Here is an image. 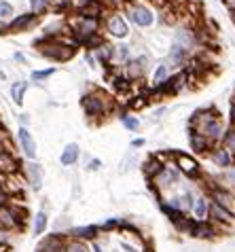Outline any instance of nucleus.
Masks as SVG:
<instances>
[{"label":"nucleus","instance_id":"nucleus-1","mask_svg":"<svg viewBox=\"0 0 235 252\" xmlns=\"http://www.w3.org/2000/svg\"><path fill=\"white\" fill-rule=\"evenodd\" d=\"M189 127L199 131L204 138H208L214 146H218L220 140H223V136H225V125H223V121H220V117L214 108L195 110L193 117H191Z\"/></svg>","mask_w":235,"mask_h":252},{"label":"nucleus","instance_id":"nucleus-2","mask_svg":"<svg viewBox=\"0 0 235 252\" xmlns=\"http://www.w3.org/2000/svg\"><path fill=\"white\" fill-rule=\"evenodd\" d=\"M81 106L85 110L89 121H104L115 110V102L108 94L100 92V89H93V92H89L81 97Z\"/></svg>","mask_w":235,"mask_h":252},{"label":"nucleus","instance_id":"nucleus-3","mask_svg":"<svg viewBox=\"0 0 235 252\" xmlns=\"http://www.w3.org/2000/svg\"><path fill=\"white\" fill-rule=\"evenodd\" d=\"M36 47L40 55H45L53 62H70L77 53L72 40H64L61 36H45L38 40Z\"/></svg>","mask_w":235,"mask_h":252},{"label":"nucleus","instance_id":"nucleus-4","mask_svg":"<svg viewBox=\"0 0 235 252\" xmlns=\"http://www.w3.org/2000/svg\"><path fill=\"white\" fill-rule=\"evenodd\" d=\"M104 32L108 34V36H113L117 40H123L129 36V26L125 22V17L119 15V13H106L104 17Z\"/></svg>","mask_w":235,"mask_h":252},{"label":"nucleus","instance_id":"nucleus-5","mask_svg":"<svg viewBox=\"0 0 235 252\" xmlns=\"http://www.w3.org/2000/svg\"><path fill=\"white\" fill-rule=\"evenodd\" d=\"M40 15H36V13H22V15H15L11 19L9 24H4V30L2 34H22V32H28L32 30L34 26L38 24Z\"/></svg>","mask_w":235,"mask_h":252},{"label":"nucleus","instance_id":"nucleus-6","mask_svg":"<svg viewBox=\"0 0 235 252\" xmlns=\"http://www.w3.org/2000/svg\"><path fill=\"white\" fill-rule=\"evenodd\" d=\"M125 9H127L129 22L134 24V26H138V28H148V26H153L155 13H153V9H148L147 4H136V2H131V4H125Z\"/></svg>","mask_w":235,"mask_h":252},{"label":"nucleus","instance_id":"nucleus-7","mask_svg":"<svg viewBox=\"0 0 235 252\" xmlns=\"http://www.w3.org/2000/svg\"><path fill=\"white\" fill-rule=\"evenodd\" d=\"M172 159H174V165L180 174H184V176H189L193 180L202 178V167H199L195 157L186 155V153H172Z\"/></svg>","mask_w":235,"mask_h":252},{"label":"nucleus","instance_id":"nucleus-8","mask_svg":"<svg viewBox=\"0 0 235 252\" xmlns=\"http://www.w3.org/2000/svg\"><path fill=\"white\" fill-rule=\"evenodd\" d=\"M178 178H180V172L176 170V165L168 163V165H165L163 170L159 172L153 180H150V189H153L155 193H159V191H165V189L174 187V185L178 183Z\"/></svg>","mask_w":235,"mask_h":252},{"label":"nucleus","instance_id":"nucleus-9","mask_svg":"<svg viewBox=\"0 0 235 252\" xmlns=\"http://www.w3.org/2000/svg\"><path fill=\"white\" fill-rule=\"evenodd\" d=\"M210 201H214L216 206H220L223 210H227L229 214L235 216V195L225 187H214L210 189Z\"/></svg>","mask_w":235,"mask_h":252},{"label":"nucleus","instance_id":"nucleus-10","mask_svg":"<svg viewBox=\"0 0 235 252\" xmlns=\"http://www.w3.org/2000/svg\"><path fill=\"white\" fill-rule=\"evenodd\" d=\"M148 70V58L147 55H138V58H129L125 62V76L129 81H140Z\"/></svg>","mask_w":235,"mask_h":252},{"label":"nucleus","instance_id":"nucleus-11","mask_svg":"<svg viewBox=\"0 0 235 252\" xmlns=\"http://www.w3.org/2000/svg\"><path fill=\"white\" fill-rule=\"evenodd\" d=\"M208 219L214 227H231L233 222H235V216L229 214L227 210H223L220 206H216L214 201H210V210H208Z\"/></svg>","mask_w":235,"mask_h":252},{"label":"nucleus","instance_id":"nucleus-12","mask_svg":"<svg viewBox=\"0 0 235 252\" xmlns=\"http://www.w3.org/2000/svg\"><path fill=\"white\" fill-rule=\"evenodd\" d=\"M66 242L68 235H59V233H51L45 240H40L36 252H64L66 250Z\"/></svg>","mask_w":235,"mask_h":252},{"label":"nucleus","instance_id":"nucleus-13","mask_svg":"<svg viewBox=\"0 0 235 252\" xmlns=\"http://www.w3.org/2000/svg\"><path fill=\"white\" fill-rule=\"evenodd\" d=\"M24 176L28 180V185L32 187V191H40V187H43V167L36 161H28L24 167Z\"/></svg>","mask_w":235,"mask_h":252},{"label":"nucleus","instance_id":"nucleus-14","mask_svg":"<svg viewBox=\"0 0 235 252\" xmlns=\"http://www.w3.org/2000/svg\"><path fill=\"white\" fill-rule=\"evenodd\" d=\"M216 233L218 229L210 220H193V227L189 231V235L197 237V240H212V237H216Z\"/></svg>","mask_w":235,"mask_h":252},{"label":"nucleus","instance_id":"nucleus-15","mask_svg":"<svg viewBox=\"0 0 235 252\" xmlns=\"http://www.w3.org/2000/svg\"><path fill=\"white\" fill-rule=\"evenodd\" d=\"M174 43L178 47H182L184 51H193V49L197 47V34L193 28H178V32H176V36H174Z\"/></svg>","mask_w":235,"mask_h":252},{"label":"nucleus","instance_id":"nucleus-16","mask_svg":"<svg viewBox=\"0 0 235 252\" xmlns=\"http://www.w3.org/2000/svg\"><path fill=\"white\" fill-rule=\"evenodd\" d=\"M17 138H19V146H22L24 155L30 159V161L36 159V142H34V138H32V134H30V129H28V127H19Z\"/></svg>","mask_w":235,"mask_h":252},{"label":"nucleus","instance_id":"nucleus-17","mask_svg":"<svg viewBox=\"0 0 235 252\" xmlns=\"http://www.w3.org/2000/svg\"><path fill=\"white\" fill-rule=\"evenodd\" d=\"M184 72H178V74H170L168 79H165L161 85H159V89L163 92V95H176L180 89L184 87Z\"/></svg>","mask_w":235,"mask_h":252},{"label":"nucleus","instance_id":"nucleus-18","mask_svg":"<svg viewBox=\"0 0 235 252\" xmlns=\"http://www.w3.org/2000/svg\"><path fill=\"white\" fill-rule=\"evenodd\" d=\"M100 235V227L98 225H83V227H72L68 231V237L72 240H81V242H91Z\"/></svg>","mask_w":235,"mask_h":252},{"label":"nucleus","instance_id":"nucleus-19","mask_svg":"<svg viewBox=\"0 0 235 252\" xmlns=\"http://www.w3.org/2000/svg\"><path fill=\"white\" fill-rule=\"evenodd\" d=\"M0 172L2 174H17L19 172V161L13 155V151H6L0 146Z\"/></svg>","mask_w":235,"mask_h":252},{"label":"nucleus","instance_id":"nucleus-20","mask_svg":"<svg viewBox=\"0 0 235 252\" xmlns=\"http://www.w3.org/2000/svg\"><path fill=\"white\" fill-rule=\"evenodd\" d=\"M208 210H210V197L208 195H199L193 201L191 208V219L193 220H208Z\"/></svg>","mask_w":235,"mask_h":252},{"label":"nucleus","instance_id":"nucleus-21","mask_svg":"<svg viewBox=\"0 0 235 252\" xmlns=\"http://www.w3.org/2000/svg\"><path fill=\"white\" fill-rule=\"evenodd\" d=\"M193 201H195V195H193L191 191H184V193L174 195L172 199H168V204H170V206H174L176 210H180L182 214H191Z\"/></svg>","mask_w":235,"mask_h":252},{"label":"nucleus","instance_id":"nucleus-22","mask_svg":"<svg viewBox=\"0 0 235 252\" xmlns=\"http://www.w3.org/2000/svg\"><path fill=\"white\" fill-rule=\"evenodd\" d=\"M189 144L195 153H210V149H214V144L208 138H204L199 131H195L193 127H189Z\"/></svg>","mask_w":235,"mask_h":252},{"label":"nucleus","instance_id":"nucleus-23","mask_svg":"<svg viewBox=\"0 0 235 252\" xmlns=\"http://www.w3.org/2000/svg\"><path fill=\"white\" fill-rule=\"evenodd\" d=\"M79 157H81V146L77 142H68L64 146V151H61V155H59V163L64 167H70V165L77 163Z\"/></svg>","mask_w":235,"mask_h":252},{"label":"nucleus","instance_id":"nucleus-24","mask_svg":"<svg viewBox=\"0 0 235 252\" xmlns=\"http://www.w3.org/2000/svg\"><path fill=\"white\" fill-rule=\"evenodd\" d=\"M189 58H191V53L184 51L182 47H178V45L174 43V45H172V49H170L168 64H170V68H184V64L189 62Z\"/></svg>","mask_w":235,"mask_h":252},{"label":"nucleus","instance_id":"nucleus-25","mask_svg":"<svg viewBox=\"0 0 235 252\" xmlns=\"http://www.w3.org/2000/svg\"><path fill=\"white\" fill-rule=\"evenodd\" d=\"M212 161L216 163L218 167H233L235 163V155H231L229 151L225 149V146H214V151H212Z\"/></svg>","mask_w":235,"mask_h":252},{"label":"nucleus","instance_id":"nucleus-26","mask_svg":"<svg viewBox=\"0 0 235 252\" xmlns=\"http://www.w3.org/2000/svg\"><path fill=\"white\" fill-rule=\"evenodd\" d=\"M108 76V83L110 85H113V89L117 94H129L131 92V85H134V83H131L129 79L125 74H119V72H113V74H106Z\"/></svg>","mask_w":235,"mask_h":252},{"label":"nucleus","instance_id":"nucleus-27","mask_svg":"<svg viewBox=\"0 0 235 252\" xmlns=\"http://www.w3.org/2000/svg\"><path fill=\"white\" fill-rule=\"evenodd\" d=\"M91 53L95 55V60H98V64H102V66H108L110 62H113V58H115V47H113V45H108L106 40H104V43H102L98 49H93Z\"/></svg>","mask_w":235,"mask_h":252},{"label":"nucleus","instance_id":"nucleus-28","mask_svg":"<svg viewBox=\"0 0 235 252\" xmlns=\"http://www.w3.org/2000/svg\"><path fill=\"white\" fill-rule=\"evenodd\" d=\"M163 167H165V165H163L161 161H159V159L153 155V157H148L147 161H144V165H142V172H144V176H147L148 180H153V178L157 176V174L163 170Z\"/></svg>","mask_w":235,"mask_h":252},{"label":"nucleus","instance_id":"nucleus-29","mask_svg":"<svg viewBox=\"0 0 235 252\" xmlns=\"http://www.w3.org/2000/svg\"><path fill=\"white\" fill-rule=\"evenodd\" d=\"M26 92H28V83H24V81H15V83H11V100L15 102L17 106H22V104H24Z\"/></svg>","mask_w":235,"mask_h":252},{"label":"nucleus","instance_id":"nucleus-30","mask_svg":"<svg viewBox=\"0 0 235 252\" xmlns=\"http://www.w3.org/2000/svg\"><path fill=\"white\" fill-rule=\"evenodd\" d=\"M170 76V64L168 62H161L157 68H155V74H153V87H159L161 83Z\"/></svg>","mask_w":235,"mask_h":252},{"label":"nucleus","instance_id":"nucleus-31","mask_svg":"<svg viewBox=\"0 0 235 252\" xmlns=\"http://www.w3.org/2000/svg\"><path fill=\"white\" fill-rule=\"evenodd\" d=\"M220 146H225L231 155H235V127L233 125L229 129H225V136H223V140H220Z\"/></svg>","mask_w":235,"mask_h":252},{"label":"nucleus","instance_id":"nucleus-32","mask_svg":"<svg viewBox=\"0 0 235 252\" xmlns=\"http://www.w3.org/2000/svg\"><path fill=\"white\" fill-rule=\"evenodd\" d=\"M47 212H43V210H40V212H36V216H34V233L36 235H43L45 233V229H47Z\"/></svg>","mask_w":235,"mask_h":252},{"label":"nucleus","instance_id":"nucleus-33","mask_svg":"<svg viewBox=\"0 0 235 252\" xmlns=\"http://www.w3.org/2000/svg\"><path fill=\"white\" fill-rule=\"evenodd\" d=\"M64 252H91V248L87 246V242H81V240H68L66 242V250Z\"/></svg>","mask_w":235,"mask_h":252},{"label":"nucleus","instance_id":"nucleus-34","mask_svg":"<svg viewBox=\"0 0 235 252\" xmlns=\"http://www.w3.org/2000/svg\"><path fill=\"white\" fill-rule=\"evenodd\" d=\"M147 95H131L129 100H127V108L129 110H142V108H147Z\"/></svg>","mask_w":235,"mask_h":252},{"label":"nucleus","instance_id":"nucleus-35","mask_svg":"<svg viewBox=\"0 0 235 252\" xmlns=\"http://www.w3.org/2000/svg\"><path fill=\"white\" fill-rule=\"evenodd\" d=\"M121 123L123 125H125V127L129 129V131H138V129H140V121H138V119L136 117H131L129 113H121Z\"/></svg>","mask_w":235,"mask_h":252},{"label":"nucleus","instance_id":"nucleus-36","mask_svg":"<svg viewBox=\"0 0 235 252\" xmlns=\"http://www.w3.org/2000/svg\"><path fill=\"white\" fill-rule=\"evenodd\" d=\"M28 2H30L32 13H36V15H43V13H47L51 9V4L47 2V0H28Z\"/></svg>","mask_w":235,"mask_h":252},{"label":"nucleus","instance_id":"nucleus-37","mask_svg":"<svg viewBox=\"0 0 235 252\" xmlns=\"http://www.w3.org/2000/svg\"><path fill=\"white\" fill-rule=\"evenodd\" d=\"M129 47L127 45H117L115 47V58L113 60H117V62H121V64H125V62L129 60Z\"/></svg>","mask_w":235,"mask_h":252},{"label":"nucleus","instance_id":"nucleus-38","mask_svg":"<svg viewBox=\"0 0 235 252\" xmlns=\"http://www.w3.org/2000/svg\"><path fill=\"white\" fill-rule=\"evenodd\" d=\"M55 74V68H45V70H34L32 72V81L34 83H40V81H47L49 76Z\"/></svg>","mask_w":235,"mask_h":252},{"label":"nucleus","instance_id":"nucleus-39","mask_svg":"<svg viewBox=\"0 0 235 252\" xmlns=\"http://www.w3.org/2000/svg\"><path fill=\"white\" fill-rule=\"evenodd\" d=\"M13 15V4L9 0H0V22H6Z\"/></svg>","mask_w":235,"mask_h":252},{"label":"nucleus","instance_id":"nucleus-40","mask_svg":"<svg viewBox=\"0 0 235 252\" xmlns=\"http://www.w3.org/2000/svg\"><path fill=\"white\" fill-rule=\"evenodd\" d=\"M70 0H58V2H55L53 4V11L55 13H68V11H70Z\"/></svg>","mask_w":235,"mask_h":252},{"label":"nucleus","instance_id":"nucleus-41","mask_svg":"<svg viewBox=\"0 0 235 252\" xmlns=\"http://www.w3.org/2000/svg\"><path fill=\"white\" fill-rule=\"evenodd\" d=\"M102 4H104L106 9L117 11V9H121V6H125L127 2H125V0H102Z\"/></svg>","mask_w":235,"mask_h":252},{"label":"nucleus","instance_id":"nucleus-42","mask_svg":"<svg viewBox=\"0 0 235 252\" xmlns=\"http://www.w3.org/2000/svg\"><path fill=\"white\" fill-rule=\"evenodd\" d=\"M119 227V219H108L104 225L100 227V231H110V229H117Z\"/></svg>","mask_w":235,"mask_h":252},{"label":"nucleus","instance_id":"nucleus-43","mask_svg":"<svg viewBox=\"0 0 235 252\" xmlns=\"http://www.w3.org/2000/svg\"><path fill=\"white\" fill-rule=\"evenodd\" d=\"M93 2H98V0H77V2H74V9L81 11V9H85V6L93 4Z\"/></svg>","mask_w":235,"mask_h":252},{"label":"nucleus","instance_id":"nucleus-44","mask_svg":"<svg viewBox=\"0 0 235 252\" xmlns=\"http://www.w3.org/2000/svg\"><path fill=\"white\" fill-rule=\"evenodd\" d=\"M102 167V161L100 159H91L89 161V165H87V170H100Z\"/></svg>","mask_w":235,"mask_h":252},{"label":"nucleus","instance_id":"nucleus-45","mask_svg":"<svg viewBox=\"0 0 235 252\" xmlns=\"http://www.w3.org/2000/svg\"><path fill=\"white\" fill-rule=\"evenodd\" d=\"M6 204H11V195L9 193H0V208L6 206Z\"/></svg>","mask_w":235,"mask_h":252},{"label":"nucleus","instance_id":"nucleus-46","mask_svg":"<svg viewBox=\"0 0 235 252\" xmlns=\"http://www.w3.org/2000/svg\"><path fill=\"white\" fill-rule=\"evenodd\" d=\"M6 176H9V174H2V172H0V193H4V187H6Z\"/></svg>","mask_w":235,"mask_h":252},{"label":"nucleus","instance_id":"nucleus-47","mask_svg":"<svg viewBox=\"0 0 235 252\" xmlns=\"http://www.w3.org/2000/svg\"><path fill=\"white\" fill-rule=\"evenodd\" d=\"M87 62H89V66H91V68H95V64H98V60H95L93 53H87Z\"/></svg>","mask_w":235,"mask_h":252},{"label":"nucleus","instance_id":"nucleus-48","mask_svg":"<svg viewBox=\"0 0 235 252\" xmlns=\"http://www.w3.org/2000/svg\"><path fill=\"white\" fill-rule=\"evenodd\" d=\"M131 146H134V149H140V146H144V138H136L134 142H131Z\"/></svg>","mask_w":235,"mask_h":252},{"label":"nucleus","instance_id":"nucleus-49","mask_svg":"<svg viewBox=\"0 0 235 252\" xmlns=\"http://www.w3.org/2000/svg\"><path fill=\"white\" fill-rule=\"evenodd\" d=\"M19 119H22V127H26V123H30V117H28V115H22Z\"/></svg>","mask_w":235,"mask_h":252},{"label":"nucleus","instance_id":"nucleus-50","mask_svg":"<svg viewBox=\"0 0 235 252\" xmlns=\"http://www.w3.org/2000/svg\"><path fill=\"white\" fill-rule=\"evenodd\" d=\"M91 252H104V248L100 246V244H93V248H91Z\"/></svg>","mask_w":235,"mask_h":252},{"label":"nucleus","instance_id":"nucleus-51","mask_svg":"<svg viewBox=\"0 0 235 252\" xmlns=\"http://www.w3.org/2000/svg\"><path fill=\"white\" fill-rule=\"evenodd\" d=\"M229 13H231V19L235 22V6H229Z\"/></svg>","mask_w":235,"mask_h":252},{"label":"nucleus","instance_id":"nucleus-52","mask_svg":"<svg viewBox=\"0 0 235 252\" xmlns=\"http://www.w3.org/2000/svg\"><path fill=\"white\" fill-rule=\"evenodd\" d=\"M227 4H229V6H235V0H227Z\"/></svg>","mask_w":235,"mask_h":252},{"label":"nucleus","instance_id":"nucleus-53","mask_svg":"<svg viewBox=\"0 0 235 252\" xmlns=\"http://www.w3.org/2000/svg\"><path fill=\"white\" fill-rule=\"evenodd\" d=\"M144 252H155V250H153V248H150V246H148V248H144Z\"/></svg>","mask_w":235,"mask_h":252},{"label":"nucleus","instance_id":"nucleus-54","mask_svg":"<svg viewBox=\"0 0 235 252\" xmlns=\"http://www.w3.org/2000/svg\"><path fill=\"white\" fill-rule=\"evenodd\" d=\"M47 2H49V4H55V2H58V0H47Z\"/></svg>","mask_w":235,"mask_h":252}]
</instances>
